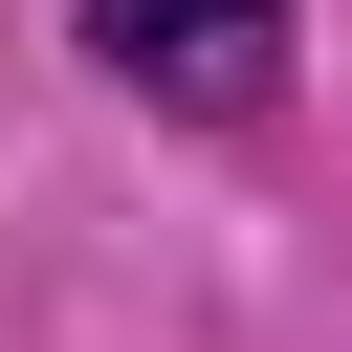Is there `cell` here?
<instances>
[{"mask_svg":"<svg viewBox=\"0 0 352 352\" xmlns=\"http://www.w3.org/2000/svg\"><path fill=\"white\" fill-rule=\"evenodd\" d=\"M88 44H110L154 110H198V132H242V110L286 88V0H88Z\"/></svg>","mask_w":352,"mask_h":352,"instance_id":"1","label":"cell"}]
</instances>
